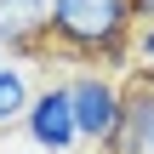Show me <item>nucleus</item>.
Returning a JSON list of instances; mask_svg holds the SVG:
<instances>
[{
  "mask_svg": "<svg viewBox=\"0 0 154 154\" xmlns=\"http://www.w3.org/2000/svg\"><path fill=\"white\" fill-rule=\"evenodd\" d=\"M131 34H137L131 0H51V46H63L86 69L126 57Z\"/></svg>",
  "mask_w": 154,
  "mask_h": 154,
  "instance_id": "obj_1",
  "label": "nucleus"
},
{
  "mask_svg": "<svg viewBox=\"0 0 154 154\" xmlns=\"http://www.w3.org/2000/svg\"><path fill=\"white\" fill-rule=\"evenodd\" d=\"M69 103H74V120H80V143H91V149H114V137H120V120H126V91H120V80L109 74V69H74L69 80Z\"/></svg>",
  "mask_w": 154,
  "mask_h": 154,
  "instance_id": "obj_2",
  "label": "nucleus"
},
{
  "mask_svg": "<svg viewBox=\"0 0 154 154\" xmlns=\"http://www.w3.org/2000/svg\"><path fill=\"white\" fill-rule=\"evenodd\" d=\"M23 131H29V143L40 154H74L80 149V120H74V103H69V86H63V80H51V86L34 97Z\"/></svg>",
  "mask_w": 154,
  "mask_h": 154,
  "instance_id": "obj_3",
  "label": "nucleus"
},
{
  "mask_svg": "<svg viewBox=\"0 0 154 154\" xmlns=\"http://www.w3.org/2000/svg\"><path fill=\"white\" fill-rule=\"evenodd\" d=\"M0 46L6 57H40L51 46V0H0Z\"/></svg>",
  "mask_w": 154,
  "mask_h": 154,
  "instance_id": "obj_4",
  "label": "nucleus"
},
{
  "mask_svg": "<svg viewBox=\"0 0 154 154\" xmlns=\"http://www.w3.org/2000/svg\"><path fill=\"white\" fill-rule=\"evenodd\" d=\"M109 154H154V86H131L126 91V120Z\"/></svg>",
  "mask_w": 154,
  "mask_h": 154,
  "instance_id": "obj_5",
  "label": "nucleus"
},
{
  "mask_svg": "<svg viewBox=\"0 0 154 154\" xmlns=\"http://www.w3.org/2000/svg\"><path fill=\"white\" fill-rule=\"evenodd\" d=\"M34 80H29V69L23 63H6L0 69V131H11V126H23L29 120V109H34Z\"/></svg>",
  "mask_w": 154,
  "mask_h": 154,
  "instance_id": "obj_6",
  "label": "nucleus"
},
{
  "mask_svg": "<svg viewBox=\"0 0 154 154\" xmlns=\"http://www.w3.org/2000/svg\"><path fill=\"white\" fill-rule=\"evenodd\" d=\"M126 63H131L137 86H154V17L137 23V34H131V46H126Z\"/></svg>",
  "mask_w": 154,
  "mask_h": 154,
  "instance_id": "obj_7",
  "label": "nucleus"
},
{
  "mask_svg": "<svg viewBox=\"0 0 154 154\" xmlns=\"http://www.w3.org/2000/svg\"><path fill=\"white\" fill-rule=\"evenodd\" d=\"M131 6H137V23H149V17H154V0H131Z\"/></svg>",
  "mask_w": 154,
  "mask_h": 154,
  "instance_id": "obj_8",
  "label": "nucleus"
},
{
  "mask_svg": "<svg viewBox=\"0 0 154 154\" xmlns=\"http://www.w3.org/2000/svg\"><path fill=\"white\" fill-rule=\"evenodd\" d=\"M6 63H11V57H6V46H0V69H6Z\"/></svg>",
  "mask_w": 154,
  "mask_h": 154,
  "instance_id": "obj_9",
  "label": "nucleus"
}]
</instances>
